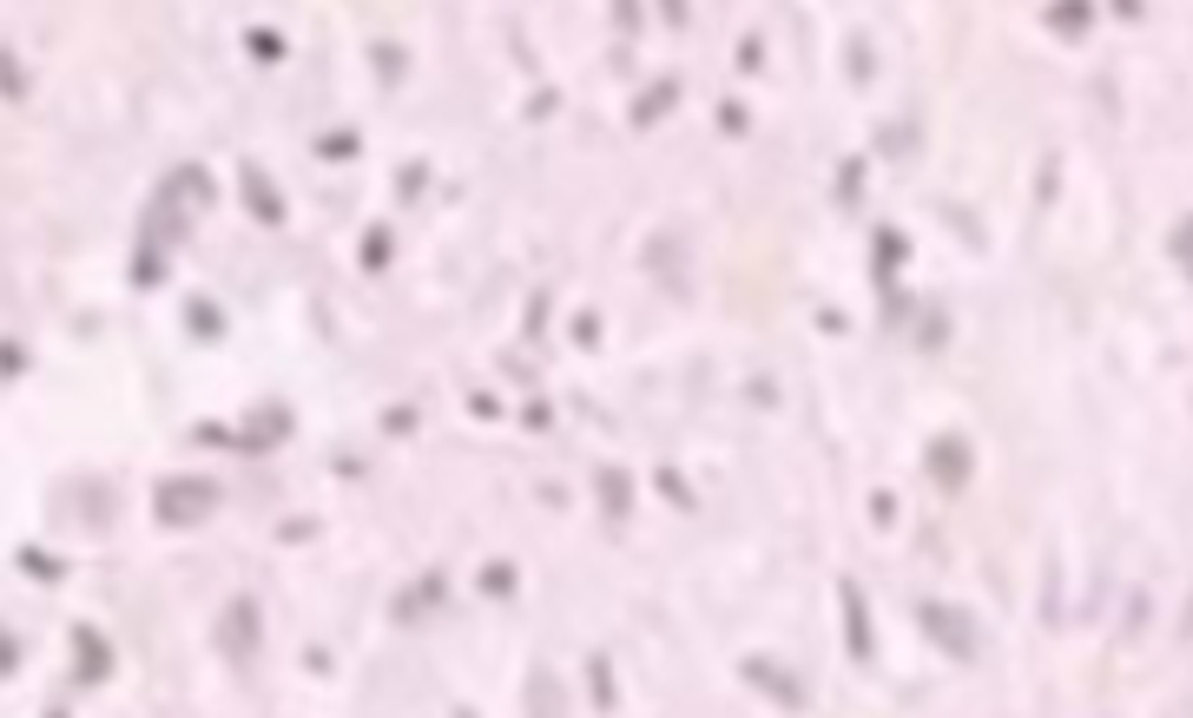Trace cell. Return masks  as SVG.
I'll return each mask as SVG.
<instances>
[{
    "mask_svg": "<svg viewBox=\"0 0 1193 718\" xmlns=\"http://www.w3.org/2000/svg\"><path fill=\"white\" fill-rule=\"evenodd\" d=\"M218 482L211 475H165L158 482V495H152V515H158V528H172V534H185V528H198V521H211L218 515Z\"/></svg>",
    "mask_w": 1193,
    "mask_h": 718,
    "instance_id": "cell-1",
    "label": "cell"
},
{
    "mask_svg": "<svg viewBox=\"0 0 1193 718\" xmlns=\"http://www.w3.org/2000/svg\"><path fill=\"white\" fill-rule=\"evenodd\" d=\"M917 627L957 660V666H976L983 660V627H976V614L970 607H950V600H924L917 607Z\"/></svg>",
    "mask_w": 1193,
    "mask_h": 718,
    "instance_id": "cell-2",
    "label": "cell"
},
{
    "mask_svg": "<svg viewBox=\"0 0 1193 718\" xmlns=\"http://www.w3.org/2000/svg\"><path fill=\"white\" fill-rule=\"evenodd\" d=\"M218 653H224L231 666L257 660V600H251V594H231V600H224V614H218Z\"/></svg>",
    "mask_w": 1193,
    "mask_h": 718,
    "instance_id": "cell-3",
    "label": "cell"
},
{
    "mask_svg": "<svg viewBox=\"0 0 1193 718\" xmlns=\"http://www.w3.org/2000/svg\"><path fill=\"white\" fill-rule=\"evenodd\" d=\"M739 680H745V686H752V693H765V699H778V706H785V713H805V686H798V680H792V673H785V666H772V660H765V653H745V660H739Z\"/></svg>",
    "mask_w": 1193,
    "mask_h": 718,
    "instance_id": "cell-4",
    "label": "cell"
},
{
    "mask_svg": "<svg viewBox=\"0 0 1193 718\" xmlns=\"http://www.w3.org/2000/svg\"><path fill=\"white\" fill-rule=\"evenodd\" d=\"M145 244H158V251H178L185 238H191V211L172 198V191H158L152 198V211H145V231H139Z\"/></svg>",
    "mask_w": 1193,
    "mask_h": 718,
    "instance_id": "cell-5",
    "label": "cell"
},
{
    "mask_svg": "<svg viewBox=\"0 0 1193 718\" xmlns=\"http://www.w3.org/2000/svg\"><path fill=\"white\" fill-rule=\"evenodd\" d=\"M924 468H930L943 488H963V482L976 475V449H970L963 435H937V442L924 449Z\"/></svg>",
    "mask_w": 1193,
    "mask_h": 718,
    "instance_id": "cell-6",
    "label": "cell"
},
{
    "mask_svg": "<svg viewBox=\"0 0 1193 718\" xmlns=\"http://www.w3.org/2000/svg\"><path fill=\"white\" fill-rule=\"evenodd\" d=\"M112 680V647L99 627H73V686H106Z\"/></svg>",
    "mask_w": 1193,
    "mask_h": 718,
    "instance_id": "cell-7",
    "label": "cell"
},
{
    "mask_svg": "<svg viewBox=\"0 0 1193 718\" xmlns=\"http://www.w3.org/2000/svg\"><path fill=\"white\" fill-rule=\"evenodd\" d=\"M238 191H244V211L257 218V224H284V191L270 185V172L264 165H238Z\"/></svg>",
    "mask_w": 1193,
    "mask_h": 718,
    "instance_id": "cell-8",
    "label": "cell"
},
{
    "mask_svg": "<svg viewBox=\"0 0 1193 718\" xmlns=\"http://www.w3.org/2000/svg\"><path fill=\"white\" fill-rule=\"evenodd\" d=\"M290 409H257V416H244V429L231 435V449H244V455H264V449H277V442H290Z\"/></svg>",
    "mask_w": 1193,
    "mask_h": 718,
    "instance_id": "cell-9",
    "label": "cell"
},
{
    "mask_svg": "<svg viewBox=\"0 0 1193 718\" xmlns=\"http://www.w3.org/2000/svg\"><path fill=\"white\" fill-rule=\"evenodd\" d=\"M838 607H844V647H851V660H858V666H871L877 640H871V614H864L858 581H838Z\"/></svg>",
    "mask_w": 1193,
    "mask_h": 718,
    "instance_id": "cell-10",
    "label": "cell"
},
{
    "mask_svg": "<svg viewBox=\"0 0 1193 718\" xmlns=\"http://www.w3.org/2000/svg\"><path fill=\"white\" fill-rule=\"evenodd\" d=\"M73 501H79V515H86V528H92V534H106V528L119 521V495H112V482H99V475H92V482H79V488H73Z\"/></svg>",
    "mask_w": 1193,
    "mask_h": 718,
    "instance_id": "cell-11",
    "label": "cell"
},
{
    "mask_svg": "<svg viewBox=\"0 0 1193 718\" xmlns=\"http://www.w3.org/2000/svg\"><path fill=\"white\" fill-rule=\"evenodd\" d=\"M673 106H680V79H653V86L633 99V112H627V119H633V132H653Z\"/></svg>",
    "mask_w": 1193,
    "mask_h": 718,
    "instance_id": "cell-12",
    "label": "cell"
},
{
    "mask_svg": "<svg viewBox=\"0 0 1193 718\" xmlns=\"http://www.w3.org/2000/svg\"><path fill=\"white\" fill-rule=\"evenodd\" d=\"M1042 26H1049L1056 40H1082V33L1095 26V0H1049Z\"/></svg>",
    "mask_w": 1193,
    "mask_h": 718,
    "instance_id": "cell-13",
    "label": "cell"
},
{
    "mask_svg": "<svg viewBox=\"0 0 1193 718\" xmlns=\"http://www.w3.org/2000/svg\"><path fill=\"white\" fill-rule=\"evenodd\" d=\"M594 495H600L607 521H627V508H633V482H627V468H600V475H594Z\"/></svg>",
    "mask_w": 1193,
    "mask_h": 718,
    "instance_id": "cell-14",
    "label": "cell"
},
{
    "mask_svg": "<svg viewBox=\"0 0 1193 718\" xmlns=\"http://www.w3.org/2000/svg\"><path fill=\"white\" fill-rule=\"evenodd\" d=\"M158 191H172V198H191V205H211V198H218V185H211V172H205V165H178V172H172Z\"/></svg>",
    "mask_w": 1193,
    "mask_h": 718,
    "instance_id": "cell-15",
    "label": "cell"
},
{
    "mask_svg": "<svg viewBox=\"0 0 1193 718\" xmlns=\"http://www.w3.org/2000/svg\"><path fill=\"white\" fill-rule=\"evenodd\" d=\"M185 330H191L198 343H218V336H224V310H218L211 297H191V303H185Z\"/></svg>",
    "mask_w": 1193,
    "mask_h": 718,
    "instance_id": "cell-16",
    "label": "cell"
},
{
    "mask_svg": "<svg viewBox=\"0 0 1193 718\" xmlns=\"http://www.w3.org/2000/svg\"><path fill=\"white\" fill-rule=\"evenodd\" d=\"M910 257V238L904 231H877V284L891 290V277H897V264Z\"/></svg>",
    "mask_w": 1193,
    "mask_h": 718,
    "instance_id": "cell-17",
    "label": "cell"
},
{
    "mask_svg": "<svg viewBox=\"0 0 1193 718\" xmlns=\"http://www.w3.org/2000/svg\"><path fill=\"white\" fill-rule=\"evenodd\" d=\"M13 567H20V574H33V581H46V587H53V581H66V561H59V554H46V548H20V554H13Z\"/></svg>",
    "mask_w": 1193,
    "mask_h": 718,
    "instance_id": "cell-18",
    "label": "cell"
},
{
    "mask_svg": "<svg viewBox=\"0 0 1193 718\" xmlns=\"http://www.w3.org/2000/svg\"><path fill=\"white\" fill-rule=\"evenodd\" d=\"M363 152V139L350 132V125H336V132H317V158H330V165H350Z\"/></svg>",
    "mask_w": 1193,
    "mask_h": 718,
    "instance_id": "cell-19",
    "label": "cell"
},
{
    "mask_svg": "<svg viewBox=\"0 0 1193 718\" xmlns=\"http://www.w3.org/2000/svg\"><path fill=\"white\" fill-rule=\"evenodd\" d=\"M132 284H139V290L165 284V251H158V244H145V238H139V251H132Z\"/></svg>",
    "mask_w": 1193,
    "mask_h": 718,
    "instance_id": "cell-20",
    "label": "cell"
},
{
    "mask_svg": "<svg viewBox=\"0 0 1193 718\" xmlns=\"http://www.w3.org/2000/svg\"><path fill=\"white\" fill-rule=\"evenodd\" d=\"M369 66H376V79H383V86H396V79L409 73V53H402V46H389V40H376V46H369Z\"/></svg>",
    "mask_w": 1193,
    "mask_h": 718,
    "instance_id": "cell-21",
    "label": "cell"
},
{
    "mask_svg": "<svg viewBox=\"0 0 1193 718\" xmlns=\"http://www.w3.org/2000/svg\"><path fill=\"white\" fill-rule=\"evenodd\" d=\"M653 488H660V501H673L680 515H693V508H699V495L686 488V475H680V468H660V475H653Z\"/></svg>",
    "mask_w": 1193,
    "mask_h": 718,
    "instance_id": "cell-22",
    "label": "cell"
},
{
    "mask_svg": "<svg viewBox=\"0 0 1193 718\" xmlns=\"http://www.w3.org/2000/svg\"><path fill=\"white\" fill-rule=\"evenodd\" d=\"M587 680H594V706H600V713H614V706H620V693H614V673H607V653H594V660H587Z\"/></svg>",
    "mask_w": 1193,
    "mask_h": 718,
    "instance_id": "cell-23",
    "label": "cell"
},
{
    "mask_svg": "<svg viewBox=\"0 0 1193 718\" xmlns=\"http://www.w3.org/2000/svg\"><path fill=\"white\" fill-rule=\"evenodd\" d=\"M554 706H561V699H554V673L534 666V673H528V713H554Z\"/></svg>",
    "mask_w": 1193,
    "mask_h": 718,
    "instance_id": "cell-24",
    "label": "cell"
},
{
    "mask_svg": "<svg viewBox=\"0 0 1193 718\" xmlns=\"http://www.w3.org/2000/svg\"><path fill=\"white\" fill-rule=\"evenodd\" d=\"M244 46H251V59H264V66H277V59H284V40H277L270 26H251V33H244Z\"/></svg>",
    "mask_w": 1193,
    "mask_h": 718,
    "instance_id": "cell-25",
    "label": "cell"
},
{
    "mask_svg": "<svg viewBox=\"0 0 1193 718\" xmlns=\"http://www.w3.org/2000/svg\"><path fill=\"white\" fill-rule=\"evenodd\" d=\"M515 581H521V574H515V567H508V561H488V567H482V594H488V600H501V594H515Z\"/></svg>",
    "mask_w": 1193,
    "mask_h": 718,
    "instance_id": "cell-26",
    "label": "cell"
},
{
    "mask_svg": "<svg viewBox=\"0 0 1193 718\" xmlns=\"http://www.w3.org/2000/svg\"><path fill=\"white\" fill-rule=\"evenodd\" d=\"M1168 257H1174V264H1181V270L1193 277V211L1181 218V224H1174V238H1168Z\"/></svg>",
    "mask_w": 1193,
    "mask_h": 718,
    "instance_id": "cell-27",
    "label": "cell"
},
{
    "mask_svg": "<svg viewBox=\"0 0 1193 718\" xmlns=\"http://www.w3.org/2000/svg\"><path fill=\"white\" fill-rule=\"evenodd\" d=\"M0 73H7V99L26 106V73H20V53H13V46H0Z\"/></svg>",
    "mask_w": 1193,
    "mask_h": 718,
    "instance_id": "cell-28",
    "label": "cell"
},
{
    "mask_svg": "<svg viewBox=\"0 0 1193 718\" xmlns=\"http://www.w3.org/2000/svg\"><path fill=\"white\" fill-rule=\"evenodd\" d=\"M363 270H389V224H376L363 238Z\"/></svg>",
    "mask_w": 1193,
    "mask_h": 718,
    "instance_id": "cell-29",
    "label": "cell"
},
{
    "mask_svg": "<svg viewBox=\"0 0 1193 718\" xmlns=\"http://www.w3.org/2000/svg\"><path fill=\"white\" fill-rule=\"evenodd\" d=\"M858 185H864V158H851V165H844V178H838V205H858Z\"/></svg>",
    "mask_w": 1193,
    "mask_h": 718,
    "instance_id": "cell-30",
    "label": "cell"
},
{
    "mask_svg": "<svg viewBox=\"0 0 1193 718\" xmlns=\"http://www.w3.org/2000/svg\"><path fill=\"white\" fill-rule=\"evenodd\" d=\"M739 66H745V73H759V66H765V40H759V33H752V40H739Z\"/></svg>",
    "mask_w": 1193,
    "mask_h": 718,
    "instance_id": "cell-31",
    "label": "cell"
},
{
    "mask_svg": "<svg viewBox=\"0 0 1193 718\" xmlns=\"http://www.w3.org/2000/svg\"><path fill=\"white\" fill-rule=\"evenodd\" d=\"M719 125H726V132H732V139H739V132H745V125H752V119H745V106H739V99H726V106H719Z\"/></svg>",
    "mask_w": 1193,
    "mask_h": 718,
    "instance_id": "cell-32",
    "label": "cell"
},
{
    "mask_svg": "<svg viewBox=\"0 0 1193 718\" xmlns=\"http://www.w3.org/2000/svg\"><path fill=\"white\" fill-rule=\"evenodd\" d=\"M574 343H587V350L600 343V317H594V310H581V317H574Z\"/></svg>",
    "mask_w": 1193,
    "mask_h": 718,
    "instance_id": "cell-33",
    "label": "cell"
},
{
    "mask_svg": "<svg viewBox=\"0 0 1193 718\" xmlns=\"http://www.w3.org/2000/svg\"><path fill=\"white\" fill-rule=\"evenodd\" d=\"M851 79H858V86L871 79V46H864V40H851Z\"/></svg>",
    "mask_w": 1193,
    "mask_h": 718,
    "instance_id": "cell-34",
    "label": "cell"
},
{
    "mask_svg": "<svg viewBox=\"0 0 1193 718\" xmlns=\"http://www.w3.org/2000/svg\"><path fill=\"white\" fill-rule=\"evenodd\" d=\"M877 145H884V152H910V145H917V132H910V125H897V132H877Z\"/></svg>",
    "mask_w": 1193,
    "mask_h": 718,
    "instance_id": "cell-35",
    "label": "cell"
},
{
    "mask_svg": "<svg viewBox=\"0 0 1193 718\" xmlns=\"http://www.w3.org/2000/svg\"><path fill=\"white\" fill-rule=\"evenodd\" d=\"M409 429H416L409 409H383V435H409Z\"/></svg>",
    "mask_w": 1193,
    "mask_h": 718,
    "instance_id": "cell-36",
    "label": "cell"
},
{
    "mask_svg": "<svg viewBox=\"0 0 1193 718\" xmlns=\"http://www.w3.org/2000/svg\"><path fill=\"white\" fill-rule=\"evenodd\" d=\"M548 422H554V416H548V402H528V409H521V429H534V435H541Z\"/></svg>",
    "mask_w": 1193,
    "mask_h": 718,
    "instance_id": "cell-37",
    "label": "cell"
},
{
    "mask_svg": "<svg viewBox=\"0 0 1193 718\" xmlns=\"http://www.w3.org/2000/svg\"><path fill=\"white\" fill-rule=\"evenodd\" d=\"M0 363H7V376H26V350H20V343H7Z\"/></svg>",
    "mask_w": 1193,
    "mask_h": 718,
    "instance_id": "cell-38",
    "label": "cell"
},
{
    "mask_svg": "<svg viewBox=\"0 0 1193 718\" xmlns=\"http://www.w3.org/2000/svg\"><path fill=\"white\" fill-rule=\"evenodd\" d=\"M310 534H317V521H284L277 528V541H310Z\"/></svg>",
    "mask_w": 1193,
    "mask_h": 718,
    "instance_id": "cell-39",
    "label": "cell"
},
{
    "mask_svg": "<svg viewBox=\"0 0 1193 718\" xmlns=\"http://www.w3.org/2000/svg\"><path fill=\"white\" fill-rule=\"evenodd\" d=\"M0 660H7V673H20V633L7 627V640H0Z\"/></svg>",
    "mask_w": 1193,
    "mask_h": 718,
    "instance_id": "cell-40",
    "label": "cell"
},
{
    "mask_svg": "<svg viewBox=\"0 0 1193 718\" xmlns=\"http://www.w3.org/2000/svg\"><path fill=\"white\" fill-rule=\"evenodd\" d=\"M614 20H620V26L633 33V26H640V0H614Z\"/></svg>",
    "mask_w": 1193,
    "mask_h": 718,
    "instance_id": "cell-41",
    "label": "cell"
},
{
    "mask_svg": "<svg viewBox=\"0 0 1193 718\" xmlns=\"http://www.w3.org/2000/svg\"><path fill=\"white\" fill-rule=\"evenodd\" d=\"M541 323H548V297H534V303H528V336H541Z\"/></svg>",
    "mask_w": 1193,
    "mask_h": 718,
    "instance_id": "cell-42",
    "label": "cell"
},
{
    "mask_svg": "<svg viewBox=\"0 0 1193 718\" xmlns=\"http://www.w3.org/2000/svg\"><path fill=\"white\" fill-rule=\"evenodd\" d=\"M897 515V495H871V521H891Z\"/></svg>",
    "mask_w": 1193,
    "mask_h": 718,
    "instance_id": "cell-43",
    "label": "cell"
},
{
    "mask_svg": "<svg viewBox=\"0 0 1193 718\" xmlns=\"http://www.w3.org/2000/svg\"><path fill=\"white\" fill-rule=\"evenodd\" d=\"M660 13H666V26H686V0H660Z\"/></svg>",
    "mask_w": 1193,
    "mask_h": 718,
    "instance_id": "cell-44",
    "label": "cell"
},
{
    "mask_svg": "<svg viewBox=\"0 0 1193 718\" xmlns=\"http://www.w3.org/2000/svg\"><path fill=\"white\" fill-rule=\"evenodd\" d=\"M1115 13H1122V20H1141V0H1115Z\"/></svg>",
    "mask_w": 1193,
    "mask_h": 718,
    "instance_id": "cell-45",
    "label": "cell"
},
{
    "mask_svg": "<svg viewBox=\"0 0 1193 718\" xmlns=\"http://www.w3.org/2000/svg\"><path fill=\"white\" fill-rule=\"evenodd\" d=\"M1181 633H1188V640H1193V600H1188V614H1181Z\"/></svg>",
    "mask_w": 1193,
    "mask_h": 718,
    "instance_id": "cell-46",
    "label": "cell"
}]
</instances>
